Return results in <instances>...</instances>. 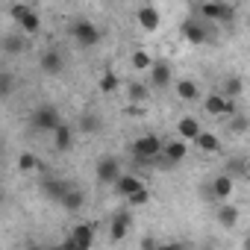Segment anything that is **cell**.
I'll return each mask as SVG.
<instances>
[{"instance_id":"cell-14","label":"cell","mask_w":250,"mask_h":250,"mask_svg":"<svg viewBox=\"0 0 250 250\" xmlns=\"http://www.w3.org/2000/svg\"><path fill=\"white\" fill-rule=\"evenodd\" d=\"M150 85H153V88L171 85V65H168V62H156V59H153V65H150Z\"/></svg>"},{"instance_id":"cell-21","label":"cell","mask_w":250,"mask_h":250,"mask_svg":"<svg viewBox=\"0 0 250 250\" xmlns=\"http://www.w3.org/2000/svg\"><path fill=\"white\" fill-rule=\"evenodd\" d=\"M177 97L180 100H197L200 97V85L194 80H177Z\"/></svg>"},{"instance_id":"cell-10","label":"cell","mask_w":250,"mask_h":250,"mask_svg":"<svg viewBox=\"0 0 250 250\" xmlns=\"http://www.w3.org/2000/svg\"><path fill=\"white\" fill-rule=\"evenodd\" d=\"M130 229H133V215L124 209V212H118L115 218H112V227H109V235H112V241H124L130 235Z\"/></svg>"},{"instance_id":"cell-1","label":"cell","mask_w":250,"mask_h":250,"mask_svg":"<svg viewBox=\"0 0 250 250\" xmlns=\"http://www.w3.org/2000/svg\"><path fill=\"white\" fill-rule=\"evenodd\" d=\"M162 153V139L159 136H139L133 142V156L139 162H153Z\"/></svg>"},{"instance_id":"cell-3","label":"cell","mask_w":250,"mask_h":250,"mask_svg":"<svg viewBox=\"0 0 250 250\" xmlns=\"http://www.w3.org/2000/svg\"><path fill=\"white\" fill-rule=\"evenodd\" d=\"M197 12L209 24H227V21H232V6L229 3H203V6H197Z\"/></svg>"},{"instance_id":"cell-23","label":"cell","mask_w":250,"mask_h":250,"mask_svg":"<svg viewBox=\"0 0 250 250\" xmlns=\"http://www.w3.org/2000/svg\"><path fill=\"white\" fill-rule=\"evenodd\" d=\"M130 65H133V71H150V65H153V56L147 53V50H133V56H130Z\"/></svg>"},{"instance_id":"cell-35","label":"cell","mask_w":250,"mask_h":250,"mask_svg":"<svg viewBox=\"0 0 250 250\" xmlns=\"http://www.w3.org/2000/svg\"><path fill=\"white\" fill-rule=\"evenodd\" d=\"M156 247H159L156 235H142V250H156Z\"/></svg>"},{"instance_id":"cell-7","label":"cell","mask_w":250,"mask_h":250,"mask_svg":"<svg viewBox=\"0 0 250 250\" xmlns=\"http://www.w3.org/2000/svg\"><path fill=\"white\" fill-rule=\"evenodd\" d=\"M118 177H121V165H118V159H115V156H103V159L97 162V180H100L103 186H115Z\"/></svg>"},{"instance_id":"cell-19","label":"cell","mask_w":250,"mask_h":250,"mask_svg":"<svg viewBox=\"0 0 250 250\" xmlns=\"http://www.w3.org/2000/svg\"><path fill=\"white\" fill-rule=\"evenodd\" d=\"M53 145H56V150H71V145H74V130L68 127V124H59V127L53 130Z\"/></svg>"},{"instance_id":"cell-15","label":"cell","mask_w":250,"mask_h":250,"mask_svg":"<svg viewBox=\"0 0 250 250\" xmlns=\"http://www.w3.org/2000/svg\"><path fill=\"white\" fill-rule=\"evenodd\" d=\"M238 218H241V209H238L235 203H229V200H227V203H221V206H218V224H221V227L232 229V227L238 224Z\"/></svg>"},{"instance_id":"cell-31","label":"cell","mask_w":250,"mask_h":250,"mask_svg":"<svg viewBox=\"0 0 250 250\" xmlns=\"http://www.w3.org/2000/svg\"><path fill=\"white\" fill-rule=\"evenodd\" d=\"M12 88H15V77L9 71H0V97L12 94Z\"/></svg>"},{"instance_id":"cell-37","label":"cell","mask_w":250,"mask_h":250,"mask_svg":"<svg viewBox=\"0 0 250 250\" xmlns=\"http://www.w3.org/2000/svg\"><path fill=\"white\" fill-rule=\"evenodd\" d=\"M56 250H77V247H74V241H71V238H65V241H62Z\"/></svg>"},{"instance_id":"cell-17","label":"cell","mask_w":250,"mask_h":250,"mask_svg":"<svg viewBox=\"0 0 250 250\" xmlns=\"http://www.w3.org/2000/svg\"><path fill=\"white\" fill-rule=\"evenodd\" d=\"M139 188H145V183L136 177V174H121L118 177V183H115V191L118 194H124V197H130L133 191H139Z\"/></svg>"},{"instance_id":"cell-29","label":"cell","mask_w":250,"mask_h":250,"mask_svg":"<svg viewBox=\"0 0 250 250\" xmlns=\"http://www.w3.org/2000/svg\"><path fill=\"white\" fill-rule=\"evenodd\" d=\"M39 165H42V162H39V156H36V153H21V156H18V168H21L24 174L36 171Z\"/></svg>"},{"instance_id":"cell-28","label":"cell","mask_w":250,"mask_h":250,"mask_svg":"<svg viewBox=\"0 0 250 250\" xmlns=\"http://www.w3.org/2000/svg\"><path fill=\"white\" fill-rule=\"evenodd\" d=\"M150 97V88L145 85V83H130V100L133 103H142V100H147Z\"/></svg>"},{"instance_id":"cell-4","label":"cell","mask_w":250,"mask_h":250,"mask_svg":"<svg viewBox=\"0 0 250 250\" xmlns=\"http://www.w3.org/2000/svg\"><path fill=\"white\" fill-rule=\"evenodd\" d=\"M71 33H74V39H77L83 47H94V44L100 42V30H97V24H91V21H77V24L71 27Z\"/></svg>"},{"instance_id":"cell-20","label":"cell","mask_w":250,"mask_h":250,"mask_svg":"<svg viewBox=\"0 0 250 250\" xmlns=\"http://www.w3.org/2000/svg\"><path fill=\"white\" fill-rule=\"evenodd\" d=\"M221 94H224L227 100H232V103H235V100L244 94V80H241V77H227V83H224V91H221Z\"/></svg>"},{"instance_id":"cell-36","label":"cell","mask_w":250,"mask_h":250,"mask_svg":"<svg viewBox=\"0 0 250 250\" xmlns=\"http://www.w3.org/2000/svg\"><path fill=\"white\" fill-rule=\"evenodd\" d=\"M156 250H183V244H177V241H165V244H162V241H159Z\"/></svg>"},{"instance_id":"cell-33","label":"cell","mask_w":250,"mask_h":250,"mask_svg":"<svg viewBox=\"0 0 250 250\" xmlns=\"http://www.w3.org/2000/svg\"><path fill=\"white\" fill-rule=\"evenodd\" d=\"M30 9H33V6H27V3H12L9 15H12V21H15V24H21V18H24V15H27Z\"/></svg>"},{"instance_id":"cell-34","label":"cell","mask_w":250,"mask_h":250,"mask_svg":"<svg viewBox=\"0 0 250 250\" xmlns=\"http://www.w3.org/2000/svg\"><path fill=\"white\" fill-rule=\"evenodd\" d=\"M6 50H9V53H18V50H24V42L9 36V39H6Z\"/></svg>"},{"instance_id":"cell-9","label":"cell","mask_w":250,"mask_h":250,"mask_svg":"<svg viewBox=\"0 0 250 250\" xmlns=\"http://www.w3.org/2000/svg\"><path fill=\"white\" fill-rule=\"evenodd\" d=\"M77 250H91L94 247V224H77L68 235Z\"/></svg>"},{"instance_id":"cell-38","label":"cell","mask_w":250,"mask_h":250,"mask_svg":"<svg viewBox=\"0 0 250 250\" xmlns=\"http://www.w3.org/2000/svg\"><path fill=\"white\" fill-rule=\"evenodd\" d=\"M0 206H3V191H0Z\"/></svg>"},{"instance_id":"cell-8","label":"cell","mask_w":250,"mask_h":250,"mask_svg":"<svg viewBox=\"0 0 250 250\" xmlns=\"http://www.w3.org/2000/svg\"><path fill=\"white\" fill-rule=\"evenodd\" d=\"M183 36H186L188 44H206L212 39V33H209V27L203 21H186L183 24Z\"/></svg>"},{"instance_id":"cell-16","label":"cell","mask_w":250,"mask_h":250,"mask_svg":"<svg viewBox=\"0 0 250 250\" xmlns=\"http://www.w3.org/2000/svg\"><path fill=\"white\" fill-rule=\"evenodd\" d=\"M59 203H62V209H65V212H80V209L85 206V191H83V188H74V186H71V188L65 191V197H62Z\"/></svg>"},{"instance_id":"cell-24","label":"cell","mask_w":250,"mask_h":250,"mask_svg":"<svg viewBox=\"0 0 250 250\" xmlns=\"http://www.w3.org/2000/svg\"><path fill=\"white\" fill-rule=\"evenodd\" d=\"M21 30H24L27 36H36V33L42 30V18H39V12H36V9H30V12L21 18Z\"/></svg>"},{"instance_id":"cell-12","label":"cell","mask_w":250,"mask_h":250,"mask_svg":"<svg viewBox=\"0 0 250 250\" xmlns=\"http://www.w3.org/2000/svg\"><path fill=\"white\" fill-rule=\"evenodd\" d=\"M232 186H235V180H232L229 174H221V177H215V180H212V186H209V194H212L215 200L227 203V200L232 197Z\"/></svg>"},{"instance_id":"cell-2","label":"cell","mask_w":250,"mask_h":250,"mask_svg":"<svg viewBox=\"0 0 250 250\" xmlns=\"http://www.w3.org/2000/svg\"><path fill=\"white\" fill-rule=\"evenodd\" d=\"M203 109H206V115H212V118H232V115H235V103H232V100H227L221 91L206 94Z\"/></svg>"},{"instance_id":"cell-27","label":"cell","mask_w":250,"mask_h":250,"mask_svg":"<svg viewBox=\"0 0 250 250\" xmlns=\"http://www.w3.org/2000/svg\"><path fill=\"white\" fill-rule=\"evenodd\" d=\"M127 203H130V209H142V206H147V203H150V191H147V186L139 188V191H133V194L127 197Z\"/></svg>"},{"instance_id":"cell-22","label":"cell","mask_w":250,"mask_h":250,"mask_svg":"<svg viewBox=\"0 0 250 250\" xmlns=\"http://www.w3.org/2000/svg\"><path fill=\"white\" fill-rule=\"evenodd\" d=\"M194 145H197L200 150H206V153H218V150H221V139H218L215 133H206V130H200V136L194 139Z\"/></svg>"},{"instance_id":"cell-6","label":"cell","mask_w":250,"mask_h":250,"mask_svg":"<svg viewBox=\"0 0 250 250\" xmlns=\"http://www.w3.org/2000/svg\"><path fill=\"white\" fill-rule=\"evenodd\" d=\"M136 21L142 24V30L156 33V30H159V24H162V15H159V9H156L153 3H145V6H139V9H136Z\"/></svg>"},{"instance_id":"cell-13","label":"cell","mask_w":250,"mask_h":250,"mask_svg":"<svg viewBox=\"0 0 250 250\" xmlns=\"http://www.w3.org/2000/svg\"><path fill=\"white\" fill-rule=\"evenodd\" d=\"M186 153H188V145L186 142H168V145H162V159L168 162V165H180L183 159H186Z\"/></svg>"},{"instance_id":"cell-11","label":"cell","mask_w":250,"mask_h":250,"mask_svg":"<svg viewBox=\"0 0 250 250\" xmlns=\"http://www.w3.org/2000/svg\"><path fill=\"white\" fill-rule=\"evenodd\" d=\"M200 130H203V127H200V121L191 118V115H183V118L177 121V136H180V142H186V145L194 142V139L200 136Z\"/></svg>"},{"instance_id":"cell-32","label":"cell","mask_w":250,"mask_h":250,"mask_svg":"<svg viewBox=\"0 0 250 250\" xmlns=\"http://www.w3.org/2000/svg\"><path fill=\"white\" fill-rule=\"evenodd\" d=\"M229 127H232V133H247V118L235 112V115L229 118Z\"/></svg>"},{"instance_id":"cell-25","label":"cell","mask_w":250,"mask_h":250,"mask_svg":"<svg viewBox=\"0 0 250 250\" xmlns=\"http://www.w3.org/2000/svg\"><path fill=\"white\" fill-rule=\"evenodd\" d=\"M68 188H71V186H68V183H62V180H47V183H44V194H47V197H53V200H62Z\"/></svg>"},{"instance_id":"cell-5","label":"cell","mask_w":250,"mask_h":250,"mask_svg":"<svg viewBox=\"0 0 250 250\" xmlns=\"http://www.w3.org/2000/svg\"><path fill=\"white\" fill-rule=\"evenodd\" d=\"M33 124L39 130H56L59 124H62V115H59V109L56 106H42V109H36V115H33Z\"/></svg>"},{"instance_id":"cell-30","label":"cell","mask_w":250,"mask_h":250,"mask_svg":"<svg viewBox=\"0 0 250 250\" xmlns=\"http://www.w3.org/2000/svg\"><path fill=\"white\" fill-rule=\"evenodd\" d=\"M80 130L88 133V136L97 133V130H100V118H97V115H83V118H80Z\"/></svg>"},{"instance_id":"cell-18","label":"cell","mask_w":250,"mask_h":250,"mask_svg":"<svg viewBox=\"0 0 250 250\" xmlns=\"http://www.w3.org/2000/svg\"><path fill=\"white\" fill-rule=\"evenodd\" d=\"M39 65H42V71L44 74H59L62 71V53H56V50H44L42 53V59H39Z\"/></svg>"},{"instance_id":"cell-26","label":"cell","mask_w":250,"mask_h":250,"mask_svg":"<svg viewBox=\"0 0 250 250\" xmlns=\"http://www.w3.org/2000/svg\"><path fill=\"white\" fill-rule=\"evenodd\" d=\"M97 88H100L103 94H112V91L118 88V77H115V71H103L100 80H97Z\"/></svg>"}]
</instances>
